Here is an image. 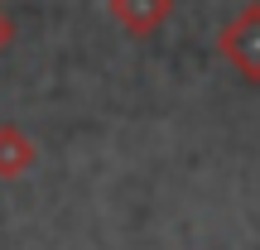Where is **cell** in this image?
I'll use <instances>...</instances> for the list:
<instances>
[{
	"label": "cell",
	"mask_w": 260,
	"mask_h": 250,
	"mask_svg": "<svg viewBox=\"0 0 260 250\" xmlns=\"http://www.w3.org/2000/svg\"><path fill=\"white\" fill-rule=\"evenodd\" d=\"M232 58H241L251 73H260V15H251V19L232 34Z\"/></svg>",
	"instance_id": "6da1fadb"
}]
</instances>
